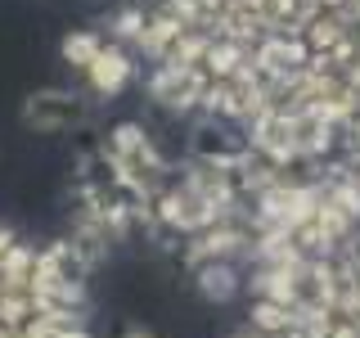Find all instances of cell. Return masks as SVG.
Returning a JSON list of instances; mask_svg holds the SVG:
<instances>
[{"instance_id":"obj_2","label":"cell","mask_w":360,"mask_h":338,"mask_svg":"<svg viewBox=\"0 0 360 338\" xmlns=\"http://www.w3.org/2000/svg\"><path fill=\"white\" fill-rule=\"evenodd\" d=\"M0 338H90L82 248L0 230Z\"/></svg>"},{"instance_id":"obj_3","label":"cell","mask_w":360,"mask_h":338,"mask_svg":"<svg viewBox=\"0 0 360 338\" xmlns=\"http://www.w3.org/2000/svg\"><path fill=\"white\" fill-rule=\"evenodd\" d=\"M86 95L82 90H59V86H50V90H37V95H27V104H22V122L27 127H37V131H72L77 122H86Z\"/></svg>"},{"instance_id":"obj_1","label":"cell","mask_w":360,"mask_h":338,"mask_svg":"<svg viewBox=\"0 0 360 338\" xmlns=\"http://www.w3.org/2000/svg\"><path fill=\"white\" fill-rule=\"evenodd\" d=\"M234 262L198 266L212 302L243 298L230 338H360V167L279 172L248 158Z\"/></svg>"},{"instance_id":"obj_6","label":"cell","mask_w":360,"mask_h":338,"mask_svg":"<svg viewBox=\"0 0 360 338\" xmlns=\"http://www.w3.org/2000/svg\"><path fill=\"white\" fill-rule=\"evenodd\" d=\"M122 338H158V334H153V330H140V325H131V330L122 334Z\"/></svg>"},{"instance_id":"obj_4","label":"cell","mask_w":360,"mask_h":338,"mask_svg":"<svg viewBox=\"0 0 360 338\" xmlns=\"http://www.w3.org/2000/svg\"><path fill=\"white\" fill-rule=\"evenodd\" d=\"M131 77H135V54L127 50V45H117V41H108L99 45V54L90 59V68L82 73V82L90 95H99V99H112V95H122V90L131 86Z\"/></svg>"},{"instance_id":"obj_5","label":"cell","mask_w":360,"mask_h":338,"mask_svg":"<svg viewBox=\"0 0 360 338\" xmlns=\"http://www.w3.org/2000/svg\"><path fill=\"white\" fill-rule=\"evenodd\" d=\"M99 45H104V32H95V27H77V32H68V37L59 41V54H63V63L72 68L77 77L90 68V59L99 54Z\"/></svg>"}]
</instances>
